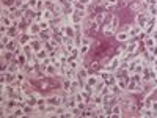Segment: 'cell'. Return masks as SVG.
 Instances as JSON below:
<instances>
[{
    "mask_svg": "<svg viewBox=\"0 0 157 118\" xmlns=\"http://www.w3.org/2000/svg\"><path fill=\"white\" fill-rule=\"evenodd\" d=\"M38 24H39V27H41V32H49L50 30V22L49 21H41Z\"/></svg>",
    "mask_w": 157,
    "mask_h": 118,
    "instance_id": "e0dca14e",
    "label": "cell"
},
{
    "mask_svg": "<svg viewBox=\"0 0 157 118\" xmlns=\"http://www.w3.org/2000/svg\"><path fill=\"white\" fill-rule=\"evenodd\" d=\"M148 52H149V54H151L152 57H155V58H157V44H155V46H152V47H149V49H148Z\"/></svg>",
    "mask_w": 157,
    "mask_h": 118,
    "instance_id": "603a6c76",
    "label": "cell"
},
{
    "mask_svg": "<svg viewBox=\"0 0 157 118\" xmlns=\"http://www.w3.org/2000/svg\"><path fill=\"white\" fill-rule=\"evenodd\" d=\"M149 19H151V14H149L148 11H138V14L135 16L137 25H138V27H141L143 30H145V27H146V24L149 22Z\"/></svg>",
    "mask_w": 157,
    "mask_h": 118,
    "instance_id": "6da1fadb",
    "label": "cell"
},
{
    "mask_svg": "<svg viewBox=\"0 0 157 118\" xmlns=\"http://www.w3.org/2000/svg\"><path fill=\"white\" fill-rule=\"evenodd\" d=\"M120 65H121V58L120 57H113L110 61H109V65H107V66H104V68H105L107 71H110V73H115L118 68H120Z\"/></svg>",
    "mask_w": 157,
    "mask_h": 118,
    "instance_id": "7a4b0ae2",
    "label": "cell"
},
{
    "mask_svg": "<svg viewBox=\"0 0 157 118\" xmlns=\"http://www.w3.org/2000/svg\"><path fill=\"white\" fill-rule=\"evenodd\" d=\"M32 36H38L39 33H41V27H39V24L38 22H32L29 25V30H27Z\"/></svg>",
    "mask_w": 157,
    "mask_h": 118,
    "instance_id": "5b68a950",
    "label": "cell"
},
{
    "mask_svg": "<svg viewBox=\"0 0 157 118\" xmlns=\"http://www.w3.org/2000/svg\"><path fill=\"white\" fill-rule=\"evenodd\" d=\"M77 107H78V109H80V110L83 112V110L86 109V102H85V101H80V102H77Z\"/></svg>",
    "mask_w": 157,
    "mask_h": 118,
    "instance_id": "d4e9b609",
    "label": "cell"
},
{
    "mask_svg": "<svg viewBox=\"0 0 157 118\" xmlns=\"http://www.w3.org/2000/svg\"><path fill=\"white\" fill-rule=\"evenodd\" d=\"M32 35L29 33V32H22L21 35H19V44H22V46H27V44H30V41H32Z\"/></svg>",
    "mask_w": 157,
    "mask_h": 118,
    "instance_id": "3957f363",
    "label": "cell"
},
{
    "mask_svg": "<svg viewBox=\"0 0 157 118\" xmlns=\"http://www.w3.org/2000/svg\"><path fill=\"white\" fill-rule=\"evenodd\" d=\"M63 33L69 36V38H74L75 36V30H74V25L72 24H66V25H63Z\"/></svg>",
    "mask_w": 157,
    "mask_h": 118,
    "instance_id": "52a82bcc",
    "label": "cell"
},
{
    "mask_svg": "<svg viewBox=\"0 0 157 118\" xmlns=\"http://www.w3.org/2000/svg\"><path fill=\"white\" fill-rule=\"evenodd\" d=\"M143 43H145V47H146V49H149V47H152V46H155V44H157L152 35L146 36V38H145V41H143Z\"/></svg>",
    "mask_w": 157,
    "mask_h": 118,
    "instance_id": "8fae6325",
    "label": "cell"
},
{
    "mask_svg": "<svg viewBox=\"0 0 157 118\" xmlns=\"http://www.w3.org/2000/svg\"><path fill=\"white\" fill-rule=\"evenodd\" d=\"M155 27H157V22H155Z\"/></svg>",
    "mask_w": 157,
    "mask_h": 118,
    "instance_id": "83f0119b",
    "label": "cell"
},
{
    "mask_svg": "<svg viewBox=\"0 0 157 118\" xmlns=\"http://www.w3.org/2000/svg\"><path fill=\"white\" fill-rule=\"evenodd\" d=\"M99 81H101L99 74H90V76L86 77V81H85V82H86V84H90L91 87H94V85H96Z\"/></svg>",
    "mask_w": 157,
    "mask_h": 118,
    "instance_id": "9c48e42d",
    "label": "cell"
},
{
    "mask_svg": "<svg viewBox=\"0 0 157 118\" xmlns=\"http://www.w3.org/2000/svg\"><path fill=\"white\" fill-rule=\"evenodd\" d=\"M36 57H38V60H39V61L44 60L46 57H49V50H46V49L43 47L41 50H38V52H36Z\"/></svg>",
    "mask_w": 157,
    "mask_h": 118,
    "instance_id": "9a60e30c",
    "label": "cell"
},
{
    "mask_svg": "<svg viewBox=\"0 0 157 118\" xmlns=\"http://www.w3.org/2000/svg\"><path fill=\"white\" fill-rule=\"evenodd\" d=\"M127 5V0H118V5H116V8H124Z\"/></svg>",
    "mask_w": 157,
    "mask_h": 118,
    "instance_id": "484cf974",
    "label": "cell"
},
{
    "mask_svg": "<svg viewBox=\"0 0 157 118\" xmlns=\"http://www.w3.org/2000/svg\"><path fill=\"white\" fill-rule=\"evenodd\" d=\"M77 2H80V3H83V5H86V6H88V5L91 3V0H77Z\"/></svg>",
    "mask_w": 157,
    "mask_h": 118,
    "instance_id": "4316f807",
    "label": "cell"
},
{
    "mask_svg": "<svg viewBox=\"0 0 157 118\" xmlns=\"http://www.w3.org/2000/svg\"><path fill=\"white\" fill-rule=\"evenodd\" d=\"M105 16H107V11H101V13H98V14H96L94 21H96L99 25H102V24H104V21H105Z\"/></svg>",
    "mask_w": 157,
    "mask_h": 118,
    "instance_id": "7c38bea8",
    "label": "cell"
},
{
    "mask_svg": "<svg viewBox=\"0 0 157 118\" xmlns=\"http://www.w3.org/2000/svg\"><path fill=\"white\" fill-rule=\"evenodd\" d=\"M110 116H123V106L120 102H116L112 106V115Z\"/></svg>",
    "mask_w": 157,
    "mask_h": 118,
    "instance_id": "8992f818",
    "label": "cell"
},
{
    "mask_svg": "<svg viewBox=\"0 0 157 118\" xmlns=\"http://www.w3.org/2000/svg\"><path fill=\"white\" fill-rule=\"evenodd\" d=\"M10 41H11V36H10L8 33H5V35H2V36H0V43H2L3 46H6Z\"/></svg>",
    "mask_w": 157,
    "mask_h": 118,
    "instance_id": "d6986e66",
    "label": "cell"
},
{
    "mask_svg": "<svg viewBox=\"0 0 157 118\" xmlns=\"http://www.w3.org/2000/svg\"><path fill=\"white\" fill-rule=\"evenodd\" d=\"M88 76H90V73H88V69H86V68H82V66H80V68L77 69V77L80 79L82 82H85V81H86V77H88Z\"/></svg>",
    "mask_w": 157,
    "mask_h": 118,
    "instance_id": "30bf717a",
    "label": "cell"
},
{
    "mask_svg": "<svg viewBox=\"0 0 157 118\" xmlns=\"http://www.w3.org/2000/svg\"><path fill=\"white\" fill-rule=\"evenodd\" d=\"M47 99V104H52V106H61L63 104V101H61V95H52V96H49V98H46Z\"/></svg>",
    "mask_w": 157,
    "mask_h": 118,
    "instance_id": "277c9868",
    "label": "cell"
},
{
    "mask_svg": "<svg viewBox=\"0 0 157 118\" xmlns=\"http://www.w3.org/2000/svg\"><path fill=\"white\" fill-rule=\"evenodd\" d=\"M88 50H90V44L88 43H83L80 47H78V52H80V57H85L88 54Z\"/></svg>",
    "mask_w": 157,
    "mask_h": 118,
    "instance_id": "2e32d148",
    "label": "cell"
},
{
    "mask_svg": "<svg viewBox=\"0 0 157 118\" xmlns=\"http://www.w3.org/2000/svg\"><path fill=\"white\" fill-rule=\"evenodd\" d=\"M0 16H11V11H10V8L2 6V13H0Z\"/></svg>",
    "mask_w": 157,
    "mask_h": 118,
    "instance_id": "cb8c5ba5",
    "label": "cell"
},
{
    "mask_svg": "<svg viewBox=\"0 0 157 118\" xmlns=\"http://www.w3.org/2000/svg\"><path fill=\"white\" fill-rule=\"evenodd\" d=\"M138 6H141V0H134V2L129 3V8L130 10H138Z\"/></svg>",
    "mask_w": 157,
    "mask_h": 118,
    "instance_id": "ffe728a7",
    "label": "cell"
},
{
    "mask_svg": "<svg viewBox=\"0 0 157 118\" xmlns=\"http://www.w3.org/2000/svg\"><path fill=\"white\" fill-rule=\"evenodd\" d=\"M38 2H39V0H27L29 8H33V10H36V6H38Z\"/></svg>",
    "mask_w": 157,
    "mask_h": 118,
    "instance_id": "7402d4cb",
    "label": "cell"
},
{
    "mask_svg": "<svg viewBox=\"0 0 157 118\" xmlns=\"http://www.w3.org/2000/svg\"><path fill=\"white\" fill-rule=\"evenodd\" d=\"M82 41H83V32L82 33H75V36H74V46L75 47H80L82 46Z\"/></svg>",
    "mask_w": 157,
    "mask_h": 118,
    "instance_id": "4fadbf2b",
    "label": "cell"
},
{
    "mask_svg": "<svg viewBox=\"0 0 157 118\" xmlns=\"http://www.w3.org/2000/svg\"><path fill=\"white\" fill-rule=\"evenodd\" d=\"M149 109L154 112V115L157 116V101H151V104H149Z\"/></svg>",
    "mask_w": 157,
    "mask_h": 118,
    "instance_id": "44dd1931",
    "label": "cell"
},
{
    "mask_svg": "<svg viewBox=\"0 0 157 118\" xmlns=\"http://www.w3.org/2000/svg\"><path fill=\"white\" fill-rule=\"evenodd\" d=\"M54 18H55V14L52 13V10H44V11H43V19H44V21H49V22H50Z\"/></svg>",
    "mask_w": 157,
    "mask_h": 118,
    "instance_id": "5bb4252c",
    "label": "cell"
},
{
    "mask_svg": "<svg viewBox=\"0 0 157 118\" xmlns=\"http://www.w3.org/2000/svg\"><path fill=\"white\" fill-rule=\"evenodd\" d=\"M11 115H13V116H24V115H25L24 107H19V106H17L14 110H11Z\"/></svg>",
    "mask_w": 157,
    "mask_h": 118,
    "instance_id": "ac0fdd59",
    "label": "cell"
},
{
    "mask_svg": "<svg viewBox=\"0 0 157 118\" xmlns=\"http://www.w3.org/2000/svg\"><path fill=\"white\" fill-rule=\"evenodd\" d=\"M116 39H118L120 43H127L129 39H130V35H129V32L121 30V32H118V33H116Z\"/></svg>",
    "mask_w": 157,
    "mask_h": 118,
    "instance_id": "ba28073f",
    "label": "cell"
}]
</instances>
